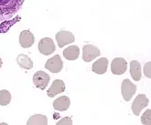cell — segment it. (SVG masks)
I'll list each match as a JSON object with an SVG mask.
<instances>
[{
	"label": "cell",
	"mask_w": 151,
	"mask_h": 125,
	"mask_svg": "<svg viewBox=\"0 0 151 125\" xmlns=\"http://www.w3.org/2000/svg\"><path fill=\"white\" fill-rule=\"evenodd\" d=\"M25 0H0V20L9 19L22 7Z\"/></svg>",
	"instance_id": "obj_1"
},
{
	"label": "cell",
	"mask_w": 151,
	"mask_h": 125,
	"mask_svg": "<svg viewBox=\"0 0 151 125\" xmlns=\"http://www.w3.org/2000/svg\"><path fill=\"white\" fill-rule=\"evenodd\" d=\"M136 91H137V86L135 84H133L131 80H129L128 79L123 80L121 86V92L125 101H131L132 97L135 95Z\"/></svg>",
	"instance_id": "obj_2"
},
{
	"label": "cell",
	"mask_w": 151,
	"mask_h": 125,
	"mask_svg": "<svg viewBox=\"0 0 151 125\" xmlns=\"http://www.w3.org/2000/svg\"><path fill=\"white\" fill-rule=\"evenodd\" d=\"M100 54V49L97 47L92 45V44H87V45H84L83 48V59L85 62L92 61L95 58L99 57Z\"/></svg>",
	"instance_id": "obj_3"
},
{
	"label": "cell",
	"mask_w": 151,
	"mask_h": 125,
	"mask_svg": "<svg viewBox=\"0 0 151 125\" xmlns=\"http://www.w3.org/2000/svg\"><path fill=\"white\" fill-rule=\"evenodd\" d=\"M127 69V62L123 58H115L111 63L112 73L114 75H122Z\"/></svg>",
	"instance_id": "obj_4"
},
{
	"label": "cell",
	"mask_w": 151,
	"mask_h": 125,
	"mask_svg": "<svg viewBox=\"0 0 151 125\" xmlns=\"http://www.w3.org/2000/svg\"><path fill=\"white\" fill-rule=\"evenodd\" d=\"M56 40L58 42V45L60 48H63L64 46H66L67 44H70L74 42L75 38H74V35L67 30H60L59 31L56 36Z\"/></svg>",
	"instance_id": "obj_5"
},
{
	"label": "cell",
	"mask_w": 151,
	"mask_h": 125,
	"mask_svg": "<svg viewBox=\"0 0 151 125\" xmlns=\"http://www.w3.org/2000/svg\"><path fill=\"white\" fill-rule=\"evenodd\" d=\"M148 105V99L145 94H139L132 103V111L136 116H139L141 111Z\"/></svg>",
	"instance_id": "obj_6"
},
{
	"label": "cell",
	"mask_w": 151,
	"mask_h": 125,
	"mask_svg": "<svg viewBox=\"0 0 151 125\" xmlns=\"http://www.w3.org/2000/svg\"><path fill=\"white\" fill-rule=\"evenodd\" d=\"M45 68L49 69L51 73H59L63 68V62L59 55H55L47 60Z\"/></svg>",
	"instance_id": "obj_7"
},
{
	"label": "cell",
	"mask_w": 151,
	"mask_h": 125,
	"mask_svg": "<svg viewBox=\"0 0 151 125\" xmlns=\"http://www.w3.org/2000/svg\"><path fill=\"white\" fill-rule=\"evenodd\" d=\"M50 76L44 72L42 70L37 71L36 73L33 75V82L37 88L40 89V90H44L50 82Z\"/></svg>",
	"instance_id": "obj_8"
},
{
	"label": "cell",
	"mask_w": 151,
	"mask_h": 125,
	"mask_svg": "<svg viewBox=\"0 0 151 125\" xmlns=\"http://www.w3.org/2000/svg\"><path fill=\"white\" fill-rule=\"evenodd\" d=\"M39 51L43 55L49 56L51 53L55 51L54 42L50 38H44L41 39L39 42Z\"/></svg>",
	"instance_id": "obj_9"
},
{
	"label": "cell",
	"mask_w": 151,
	"mask_h": 125,
	"mask_svg": "<svg viewBox=\"0 0 151 125\" xmlns=\"http://www.w3.org/2000/svg\"><path fill=\"white\" fill-rule=\"evenodd\" d=\"M34 35L29 30H23L19 35V44L24 49L30 48L34 44Z\"/></svg>",
	"instance_id": "obj_10"
},
{
	"label": "cell",
	"mask_w": 151,
	"mask_h": 125,
	"mask_svg": "<svg viewBox=\"0 0 151 125\" xmlns=\"http://www.w3.org/2000/svg\"><path fill=\"white\" fill-rule=\"evenodd\" d=\"M64 91H65L64 82L60 79H55L54 81L52 82L50 88L48 90L47 94L50 98H53L60 93H63Z\"/></svg>",
	"instance_id": "obj_11"
},
{
	"label": "cell",
	"mask_w": 151,
	"mask_h": 125,
	"mask_svg": "<svg viewBox=\"0 0 151 125\" xmlns=\"http://www.w3.org/2000/svg\"><path fill=\"white\" fill-rule=\"evenodd\" d=\"M70 104V101L69 97L61 96L53 101V108L58 111H64L69 109Z\"/></svg>",
	"instance_id": "obj_12"
},
{
	"label": "cell",
	"mask_w": 151,
	"mask_h": 125,
	"mask_svg": "<svg viewBox=\"0 0 151 125\" xmlns=\"http://www.w3.org/2000/svg\"><path fill=\"white\" fill-rule=\"evenodd\" d=\"M108 59L106 58H102L96 60L92 66V70L97 74H104L107 70Z\"/></svg>",
	"instance_id": "obj_13"
},
{
	"label": "cell",
	"mask_w": 151,
	"mask_h": 125,
	"mask_svg": "<svg viewBox=\"0 0 151 125\" xmlns=\"http://www.w3.org/2000/svg\"><path fill=\"white\" fill-rule=\"evenodd\" d=\"M130 74L134 80L139 81L142 77L141 65L137 60H133L130 63Z\"/></svg>",
	"instance_id": "obj_14"
},
{
	"label": "cell",
	"mask_w": 151,
	"mask_h": 125,
	"mask_svg": "<svg viewBox=\"0 0 151 125\" xmlns=\"http://www.w3.org/2000/svg\"><path fill=\"white\" fill-rule=\"evenodd\" d=\"M17 63L20 68L25 69H31L33 68V61L25 54H19L17 57Z\"/></svg>",
	"instance_id": "obj_15"
},
{
	"label": "cell",
	"mask_w": 151,
	"mask_h": 125,
	"mask_svg": "<svg viewBox=\"0 0 151 125\" xmlns=\"http://www.w3.org/2000/svg\"><path fill=\"white\" fill-rule=\"evenodd\" d=\"M80 49L78 46H70L63 50V56L68 60H75L79 58Z\"/></svg>",
	"instance_id": "obj_16"
},
{
	"label": "cell",
	"mask_w": 151,
	"mask_h": 125,
	"mask_svg": "<svg viewBox=\"0 0 151 125\" xmlns=\"http://www.w3.org/2000/svg\"><path fill=\"white\" fill-rule=\"evenodd\" d=\"M27 124H29V125H35V124L46 125V124H48V118L45 115H42V114H35L29 119Z\"/></svg>",
	"instance_id": "obj_17"
},
{
	"label": "cell",
	"mask_w": 151,
	"mask_h": 125,
	"mask_svg": "<svg viewBox=\"0 0 151 125\" xmlns=\"http://www.w3.org/2000/svg\"><path fill=\"white\" fill-rule=\"evenodd\" d=\"M11 101V94L10 92L6 91V90H3L0 91V105L1 106H6L10 103Z\"/></svg>",
	"instance_id": "obj_18"
},
{
	"label": "cell",
	"mask_w": 151,
	"mask_h": 125,
	"mask_svg": "<svg viewBox=\"0 0 151 125\" xmlns=\"http://www.w3.org/2000/svg\"><path fill=\"white\" fill-rule=\"evenodd\" d=\"M150 112H151V111L147 110V111H145V113L143 115H142L141 121H142V123H143V124L149 125L151 123V121H150Z\"/></svg>",
	"instance_id": "obj_19"
},
{
	"label": "cell",
	"mask_w": 151,
	"mask_h": 125,
	"mask_svg": "<svg viewBox=\"0 0 151 125\" xmlns=\"http://www.w3.org/2000/svg\"><path fill=\"white\" fill-rule=\"evenodd\" d=\"M150 65L151 63L148 61L147 63H146L145 67H144V74L146 77L147 78H151V70H150Z\"/></svg>",
	"instance_id": "obj_20"
},
{
	"label": "cell",
	"mask_w": 151,
	"mask_h": 125,
	"mask_svg": "<svg viewBox=\"0 0 151 125\" xmlns=\"http://www.w3.org/2000/svg\"><path fill=\"white\" fill-rule=\"evenodd\" d=\"M57 124L58 125H63V124H69V125H70V124H73V121H72V119H70V117H65L63 120L59 121L57 122Z\"/></svg>",
	"instance_id": "obj_21"
},
{
	"label": "cell",
	"mask_w": 151,
	"mask_h": 125,
	"mask_svg": "<svg viewBox=\"0 0 151 125\" xmlns=\"http://www.w3.org/2000/svg\"><path fill=\"white\" fill-rule=\"evenodd\" d=\"M1 67H2V59H0V68H1Z\"/></svg>",
	"instance_id": "obj_22"
}]
</instances>
